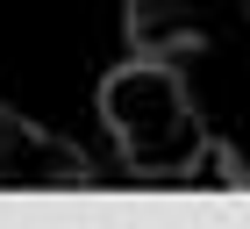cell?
Wrapping results in <instances>:
<instances>
[{"mask_svg":"<svg viewBox=\"0 0 250 229\" xmlns=\"http://www.w3.org/2000/svg\"><path fill=\"white\" fill-rule=\"evenodd\" d=\"M243 22H250V0H129L122 29H129L136 57H186L243 36Z\"/></svg>","mask_w":250,"mask_h":229,"instance_id":"2","label":"cell"},{"mask_svg":"<svg viewBox=\"0 0 250 229\" xmlns=\"http://www.w3.org/2000/svg\"><path fill=\"white\" fill-rule=\"evenodd\" d=\"M100 122L136 179H186L208 129L172 57H129L100 79Z\"/></svg>","mask_w":250,"mask_h":229,"instance_id":"1","label":"cell"},{"mask_svg":"<svg viewBox=\"0 0 250 229\" xmlns=\"http://www.w3.org/2000/svg\"><path fill=\"white\" fill-rule=\"evenodd\" d=\"M100 172L79 143L21 122L15 108H0V193H79Z\"/></svg>","mask_w":250,"mask_h":229,"instance_id":"3","label":"cell"}]
</instances>
